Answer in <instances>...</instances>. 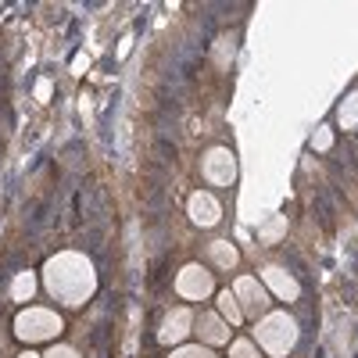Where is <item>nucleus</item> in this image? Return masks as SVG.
Wrapping results in <instances>:
<instances>
[{"mask_svg": "<svg viewBox=\"0 0 358 358\" xmlns=\"http://www.w3.org/2000/svg\"><path fill=\"white\" fill-rule=\"evenodd\" d=\"M43 283L47 290L54 294V301H62L69 308H79L86 305L97 290V273L90 258L76 255V251H65V255H54L43 268Z\"/></svg>", "mask_w": 358, "mask_h": 358, "instance_id": "f257e3e1", "label": "nucleus"}, {"mask_svg": "<svg viewBox=\"0 0 358 358\" xmlns=\"http://www.w3.org/2000/svg\"><path fill=\"white\" fill-rule=\"evenodd\" d=\"M255 344H262L273 358L290 355L297 344V322L287 312H265L262 319H255Z\"/></svg>", "mask_w": 358, "mask_h": 358, "instance_id": "f03ea898", "label": "nucleus"}, {"mask_svg": "<svg viewBox=\"0 0 358 358\" xmlns=\"http://www.w3.org/2000/svg\"><path fill=\"white\" fill-rule=\"evenodd\" d=\"M65 330V319L57 315L54 308H22L18 319H15V334L29 344H40V341H50Z\"/></svg>", "mask_w": 358, "mask_h": 358, "instance_id": "7ed1b4c3", "label": "nucleus"}, {"mask_svg": "<svg viewBox=\"0 0 358 358\" xmlns=\"http://www.w3.org/2000/svg\"><path fill=\"white\" fill-rule=\"evenodd\" d=\"M176 290H179V297H187V301H204V297L215 290V280L204 265H183L176 276Z\"/></svg>", "mask_w": 358, "mask_h": 358, "instance_id": "20e7f679", "label": "nucleus"}, {"mask_svg": "<svg viewBox=\"0 0 358 358\" xmlns=\"http://www.w3.org/2000/svg\"><path fill=\"white\" fill-rule=\"evenodd\" d=\"M201 172H204L208 183L229 187L233 179H236V158H233V151H226V147H212V151L201 158Z\"/></svg>", "mask_w": 358, "mask_h": 358, "instance_id": "39448f33", "label": "nucleus"}, {"mask_svg": "<svg viewBox=\"0 0 358 358\" xmlns=\"http://www.w3.org/2000/svg\"><path fill=\"white\" fill-rule=\"evenodd\" d=\"M233 297H236V305H241V312L244 315H255V319H262L265 308H268V290L255 276H241V280H236Z\"/></svg>", "mask_w": 358, "mask_h": 358, "instance_id": "423d86ee", "label": "nucleus"}, {"mask_svg": "<svg viewBox=\"0 0 358 358\" xmlns=\"http://www.w3.org/2000/svg\"><path fill=\"white\" fill-rule=\"evenodd\" d=\"M190 330H194V312L190 308H172L158 326V341L162 344H179L183 337H190Z\"/></svg>", "mask_w": 358, "mask_h": 358, "instance_id": "0eeeda50", "label": "nucleus"}, {"mask_svg": "<svg viewBox=\"0 0 358 358\" xmlns=\"http://www.w3.org/2000/svg\"><path fill=\"white\" fill-rule=\"evenodd\" d=\"M262 280H265V290H273L283 301H297L301 297V287H297V280L283 265H262Z\"/></svg>", "mask_w": 358, "mask_h": 358, "instance_id": "6e6552de", "label": "nucleus"}, {"mask_svg": "<svg viewBox=\"0 0 358 358\" xmlns=\"http://www.w3.org/2000/svg\"><path fill=\"white\" fill-rule=\"evenodd\" d=\"M194 330H197V337H201L204 344H212V348L229 344V326H226V319H222L219 312H201V315L194 319Z\"/></svg>", "mask_w": 358, "mask_h": 358, "instance_id": "1a4fd4ad", "label": "nucleus"}, {"mask_svg": "<svg viewBox=\"0 0 358 358\" xmlns=\"http://www.w3.org/2000/svg\"><path fill=\"white\" fill-rule=\"evenodd\" d=\"M190 219H194L197 226H215V222L222 219V204H219V197H215V194H208V190H197V194L190 197Z\"/></svg>", "mask_w": 358, "mask_h": 358, "instance_id": "9d476101", "label": "nucleus"}, {"mask_svg": "<svg viewBox=\"0 0 358 358\" xmlns=\"http://www.w3.org/2000/svg\"><path fill=\"white\" fill-rule=\"evenodd\" d=\"M219 315L226 319V326H241L244 322V312H241V305H236L233 290H222L219 294Z\"/></svg>", "mask_w": 358, "mask_h": 358, "instance_id": "9b49d317", "label": "nucleus"}, {"mask_svg": "<svg viewBox=\"0 0 358 358\" xmlns=\"http://www.w3.org/2000/svg\"><path fill=\"white\" fill-rule=\"evenodd\" d=\"M208 255H212V262H215L219 268H233L236 258H241V251H236L229 241H215L212 248H208Z\"/></svg>", "mask_w": 358, "mask_h": 358, "instance_id": "f8f14e48", "label": "nucleus"}, {"mask_svg": "<svg viewBox=\"0 0 358 358\" xmlns=\"http://www.w3.org/2000/svg\"><path fill=\"white\" fill-rule=\"evenodd\" d=\"M33 294H36V276L33 273H18L15 283H11V297L15 301H29Z\"/></svg>", "mask_w": 358, "mask_h": 358, "instance_id": "ddd939ff", "label": "nucleus"}, {"mask_svg": "<svg viewBox=\"0 0 358 358\" xmlns=\"http://www.w3.org/2000/svg\"><path fill=\"white\" fill-rule=\"evenodd\" d=\"M283 233H287V219H283V215H273V219H268V222L262 226L258 241H262V244H276Z\"/></svg>", "mask_w": 358, "mask_h": 358, "instance_id": "4468645a", "label": "nucleus"}, {"mask_svg": "<svg viewBox=\"0 0 358 358\" xmlns=\"http://www.w3.org/2000/svg\"><path fill=\"white\" fill-rule=\"evenodd\" d=\"M169 358H219L212 348H204V344H179Z\"/></svg>", "mask_w": 358, "mask_h": 358, "instance_id": "2eb2a0df", "label": "nucleus"}, {"mask_svg": "<svg viewBox=\"0 0 358 358\" xmlns=\"http://www.w3.org/2000/svg\"><path fill=\"white\" fill-rule=\"evenodd\" d=\"M229 358H262V355H258V344H255V341L241 337V341L229 344Z\"/></svg>", "mask_w": 358, "mask_h": 358, "instance_id": "dca6fc26", "label": "nucleus"}, {"mask_svg": "<svg viewBox=\"0 0 358 358\" xmlns=\"http://www.w3.org/2000/svg\"><path fill=\"white\" fill-rule=\"evenodd\" d=\"M341 122H344V126H358V94H351V97L344 101V108H341Z\"/></svg>", "mask_w": 358, "mask_h": 358, "instance_id": "f3484780", "label": "nucleus"}, {"mask_svg": "<svg viewBox=\"0 0 358 358\" xmlns=\"http://www.w3.org/2000/svg\"><path fill=\"white\" fill-rule=\"evenodd\" d=\"M47 358H79V351L69 348V344H54V348L47 351Z\"/></svg>", "mask_w": 358, "mask_h": 358, "instance_id": "a211bd4d", "label": "nucleus"}, {"mask_svg": "<svg viewBox=\"0 0 358 358\" xmlns=\"http://www.w3.org/2000/svg\"><path fill=\"white\" fill-rule=\"evenodd\" d=\"M330 143H334V133H330V129H319V133H315V140H312L315 151H326Z\"/></svg>", "mask_w": 358, "mask_h": 358, "instance_id": "6ab92c4d", "label": "nucleus"}, {"mask_svg": "<svg viewBox=\"0 0 358 358\" xmlns=\"http://www.w3.org/2000/svg\"><path fill=\"white\" fill-rule=\"evenodd\" d=\"M36 97H40V101H50V83H47V79L36 83Z\"/></svg>", "mask_w": 358, "mask_h": 358, "instance_id": "aec40b11", "label": "nucleus"}, {"mask_svg": "<svg viewBox=\"0 0 358 358\" xmlns=\"http://www.w3.org/2000/svg\"><path fill=\"white\" fill-rule=\"evenodd\" d=\"M86 65H90V57H86V54H83V57H76V65H72V72H83V69H86Z\"/></svg>", "mask_w": 358, "mask_h": 358, "instance_id": "412c9836", "label": "nucleus"}, {"mask_svg": "<svg viewBox=\"0 0 358 358\" xmlns=\"http://www.w3.org/2000/svg\"><path fill=\"white\" fill-rule=\"evenodd\" d=\"M18 358H40L36 351H25V355H18Z\"/></svg>", "mask_w": 358, "mask_h": 358, "instance_id": "4be33fe9", "label": "nucleus"}]
</instances>
